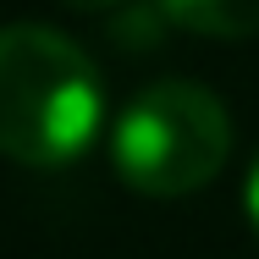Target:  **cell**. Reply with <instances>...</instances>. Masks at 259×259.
<instances>
[{
  "label": "cell",
  "mask_w": 259,
  "mask_h": 259,
  "mask_svg": "<svg viewBox=\"0 0 259 259\" xmlns=\"http://www.w3.org/2000/svg\"><path fill=\"white\" fill-rule=\"evenodd\" d=\"M243 204H248V221H254V232H259V160H254V171H248V188H243Z\"/></svg>",
  "instance_id": "obj_4"
},
{
  "label": "cell",
  "mask_w": 259,
  "mask_h": 259,
  "mask_svg": "<svg viewBox=\"0 0 259 259\" xmlns=\"http://www.w3.org/2000/svg\"><path fill=\"white\" fill-rule=\"evenodd\" d=\"M155 11L199 39H259V0H155Z\"/></svg>",
  "instance_id": "obj_3"
},
{
  "label": "cell",
  "mask_w": 259,
  "mask_h": 259,
  "mask_svg": "<svg viewBox=\"0 0 259 259\" xmlns=\"http://www.w3.org/2000/svg\"><path fill=\"white\" fill-rule=\"evenodd\" d=\"M105 121L100 66L50 22L0 28V155L17 165H72Z\"/></svg>",
  "instance_id": "obj_1"
},
{
  "label": "cell",
  "mask_w": 259,
  "mask_h": 259,
  "mask_svg": "<svg viewBox=\"0 0 259 259\" xmlns=\"http://www.w3.org/2000/svg\"><path fill=\"white\" fill-rule=\"evenodd\" d=\"M61 6H72V11H110V6H127V0H61Z\"/></svg>",
  "instance_id": "obj_5"
},
{
  "label": "cell",
  "mask_w": 259,
  "mask_h": 259,
  "mask_svg": "<svg viewBox=\"0 0 259 259\" xmlns=\"http://www.w3.org/2000/svg\"><path fill=\"white\" fill-rule=\"evenodd\" d=\"M232 155V116L204 83L165 77L121 105L110 127V165L144 199H182L221 177Z\"/></svg>",
  "instance_id": "obj_2"
}]
</instances>
